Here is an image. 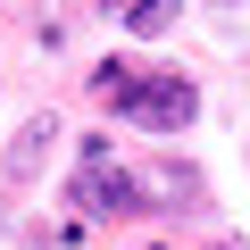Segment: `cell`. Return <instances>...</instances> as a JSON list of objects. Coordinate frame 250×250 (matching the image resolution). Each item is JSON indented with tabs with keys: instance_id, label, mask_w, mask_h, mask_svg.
<instances>
[{
	"instance_id": "obj_4",
	"label": "cell",
	"mask_w": 250,
	"mask_h": 250,
	"mask_svg": "<svg viewBox=\"0 0 250 250\" xmlns=\"http://www.w3.org/2000/svg\"><path fill=\"white\" fill-rule=\"evenodd\" d=\"M125 25H134V34H167L175 17H167V9H125Z\"/></svg>"
},
{
	"instance_id": "obj_2",
	"label": "cell",
	"mask_w": 250,
	"mask_h": 250,
	"mask_svg": "<svg viewBox=\"0 0 250 250\" xmlns=\"http://www.w3.org/2000/svg\"><path fill=\"white\" fill-rule=\"evenodd\" d=\"M67 200H83L92 217H125V208H142V175H125L108 159V134H83V175Z\"/></svg>"
},
{
	"instance_id": "obj_1",
	"label": "cell",
	"mask_w": 250,
	"mask_h": 250,
	"mask_svg": "<svg viewBox=\"0 0 250 250\" xmlns=\"http://www.w3.org/2000/svg\"><path fill=\"white\" fill-rule=\"evenodd\" d=\"M117 108L142 125V134H184V125L200 117V92L184 83V75H134L117 92Z\"/></svg>"
},
{
	"instance_id": "obj_3",
	"label": "cell",
	"mask_w": 250,
	"mask_h": 250,
	"mask_svg": "<svg viewBox=\"0 0 250 250\" xmlns=\"http://www.w3.org/2000/svg\"><path fill=\"white\" fill-rule=\"evenodd\" d=\"M50 142H59V117H34L25 134L9 142V159H0V175H9V184H34V175L50 167Z\"/></svg>"
}]
</instances>
